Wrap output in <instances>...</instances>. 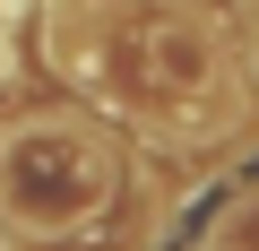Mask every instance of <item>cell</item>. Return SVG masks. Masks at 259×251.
<instances>
[{"instance_id": "1", "label": "cell", "mask_w": 259, "mask_h": 251, "mask_svg": "<svg viewBox=\"0 0 259 251\" xmlns=\"http://www.w3.org/2000/svg\"><path fill=\"white\" fill-rule=\"evenodd\" d=\"M112 208V148L78 121H26L0 139V225L18 234H78Z\"/></svg>"}]
</instances>
